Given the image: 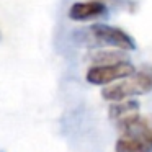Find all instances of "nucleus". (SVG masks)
Segmentation results:
<instances>
[{
  "mask_svg": "<svg viewBox=\"0 0 152 152\" xmlns=\"http://www.w3.org/2000/svg\"><path fill=\"white\" fill-rule=\"evenodd\" d=\"M116 152H152V116L131 115L119 121Z\"/></svg>",
  "mask_w": 152,
  "mask_h": 152,
  "instance_id": "obj_1",
  "label": "nucleus"
},
{
  "mask_svg": "<svg viewBox=\"0 0 152 152\" xmlns=\"http://www.w3.org/2000/svg\"><path fill=\"white\" fill-rule=\"evenodd\" d=\"M149 92H152V74L141 72V74H134L128 79H123L118 83L108 85L106 88H103L102 95L108 102L118 103Z\"/></svg>",
  "mask_w": 152,
  "mask_h": 152,
  "instance_id": "obj_2",
  "label": "nucleus"
},
{
  "mask_svg": "<svg viewBox=\"0 0 152 152\" xmlns=\"http://www.w3.org/2000/svg\"><path fill=\"white\" fill-rule=\"evenodd\" d=\"M134 75V66L126 61L116 64H100L88 69L85 79L93 85H110L116 80H123Z\"/></svg>",
  "mask_w": 152,
  "mask_h": 152,
  "instance_id": "obj_3",
  "label": "nucleus"
},
{
  "mask_svg": "<svg viewBox=\"0 0 152 152\" xmlns=\"http://www.w3.org/2000/svg\"><path fill=\"white\" fill-rule=\"evenodd\" d=\"M90 34L96 43L105 44V46L118 48V49H124V51H132L136 48L132 38L123 30L115 26H108V25H102V23L93 25L90 28Z\"/></svg>",
  "mask_w": 152,
  "mask_h": 152,
  "instance_id": "obj_4",
  "label": "nucleus"
},
{
  "mask_svg": "<svg viewBox=\"0 0 152 152\" xmlns=\"http://www.w3.org/2000/svg\"><path fill=\"white\" fill-rule=\"evenodd\" d=\"M105 13V5L96 0H90V2H77L69 8V17L77 21H85L96 18L100 15Z\"/></svg>",
  "mask_w": 152,
  "mask_h": 152,
  "instance_id": "obj_5",
  "label": "nucleus"
},
{
  "mask_svg": "<svg viewBox=\"0 0 152 152\" xmlns=\"http://www.w3.org/2000/svg\"><path fill=\"white\" fill-rule=\"evenodd\" d=\"M139 108V103L134 102V100H126V102H118V103H113L111 108H110V116L113 119H121L128 118L131 115H136Z\"/></svg>",
  "mask_w": 152,
  "mask_h": 152,
  "instance_id": "obj_6",
  "label": "nucleus"
}]
</instances>
